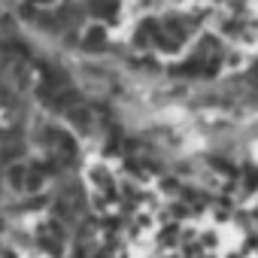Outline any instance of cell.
<instances>
[{"mask_svg":"<svg viewBox=\"0 0 258 258\" xmlns=\"http://www.w3.org/2000/svg\"><path fill=\"white\" fill-rule=\"evenodd\" d=\"M10 185H13V188H25V185H28L22 167H10Z\"/></svg>","mask_w":258,"mask_h":258,"instance_id":"6da1fadb","label":"cell"},{"mask_svg":"<svg viewBox=\"0 0 258 258\" xmlns=\"http://www.w3.org/2000/svg\"><path fill=\"white\" fill-rule=\"evenodd\" d=\"M31 4H52V0H31Z\"/></svg>","mask_w":258,"mask_h":258,"instance_id":"7a4b0ae2","label":"cell"}]
</instances>
